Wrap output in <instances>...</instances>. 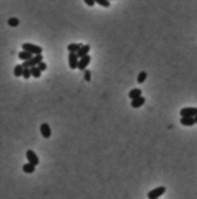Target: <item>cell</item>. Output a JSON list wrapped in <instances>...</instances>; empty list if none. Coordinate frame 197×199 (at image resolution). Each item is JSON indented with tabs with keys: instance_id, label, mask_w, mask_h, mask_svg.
Returning <instances> with one entry per match:
<instances>
[{
	"instance_id": "cell-1",
	"label": "cell",
	"mask_w": 197,
	"mask_h": 199,
	"mask_svg": "<svg viewBox=\"0 0 197 199\" xmlns=\"http://www.w3.org/2000/svg\"><path fill=\"white\" fill-rule=\"evenodd\" d=\"M79 61H80V58L77 55V52H70L68 54V67L71 68V70L79 68Z\"/></svg>"
},
{
	"instance_id": "cell-2",
	"label": "cell",
	"mask_w": 197,
	"mask_h": 199,
	"mask_svg": "<svg viewBox=\"0 0 197 199\" xmlns=\"http://www.w3.org/2000/svg\"><path fill=\"white\" fill-rule=\"evenodd\" d=\"M43 61V57H42V54H37V55H34L31 60H28V61H24L23 65L24 67H36V65H39L40 63Z\"/></svg>"
},
{
	"instance_id": "cell-3",
	"label": "cell",
	"mask_w": 197,
	"mask_h": 199,
	"mask_svg": "<svg viewBox=\"0 0 197 199\" xmlns=\"http://www.w3.org/2000/svg\"><path fill=\"white\" fill-rule=\"evenodd\" d=\"M23 49L24 51L31 52L33 55H37V54H42L43 52V48H40L37 45H33V43H23Z\"/></svg>"
},
{
	"instance_id": "cell-4",
	"label": "cell",
	"mask_w": 197,
	"mask_h": 199,
	"mask_svg": "<svg viewBox=\"0 0 197 199\" xmlns=\"http://www.w3.org/2000/svg\"><path fill=\"white\" fill-rule=\"evenodd\" d=\"M164 192H166V187L160 186V187H156V189H153V190H150L147 196H148V199H156V198H160L162 195H164Z\"/></svg>"
},
{
	"instance_id": "cell-5",
	"label": "cell",
	"mask_w": 197,
	"mask_h": 199,
	"mask_svg": "<svg viewBox=\"0 0 197 199\" xmlns=\"http://www.w3.org/2000/svg\"><path fill=\"white\" fill-rule=\"evenodd\" d=\"M25 158L28 159V162H31L33 165H39V156L36 154V152H33V150H27V153H25Z\"/></svg>"
},
{
	"instance_id": "cell-6",
	"label": "cell",
	"mask_w": 197,
	"mask_h": 199,
	"mask_svg": "<svg viewBox=\"0 0 197 199\" xmlns=\"http://www.w3.org/2000/svg\"><path fill=\"white\" fill-rule=\"evenodd\" d=\"M181 125L184 126H193L196 125V119H194V116H181Z\"/></svg>"
},
{
	"instance_id": "cell-7",
	"label": "cell",
	"mask_w": 197,
	"mask_h": 199,
	"mask_svg": "<svg viewBox=\"0 0 197 199\" xmlns=\"http://www.w3.org/2000/svg\"><path fill=\"white\" fill-rule=\"evenodd\" d=\"M90 61H92V58L89 57V54H88V55H84L83 58H80V61H79V70H82V71H83V70H86V68H88V65L90 64Z\"/></svg>"
},
{
	"instance_id": "cell-8",
	"label": "cell",
	"mask_w": 197,
	"mask_h": 199,
	"mask_svg": "<svg viewBox=\"0 0 197 199\" xmlns=\"http://www.w3.org/2000/svg\"><path fill=\"white\" fill-rule=\"evenodd\" d=\"M181 116H196L197 114V107H184L179 112Z\"/></svg>"
},
{
	"instance_id": "cell-9",
	"label": "cell",
	"mask_w": 197,
	"mask_h": 199,
	"mask_svg": "<svg viewBox=\"0 0 197 199\" xmlns=\"http://www.w3.org/2000/svg\"><path fill=\"white\" fill-rule=\"evenodd\" d=\"M144 104H145V98L142 97V95L138 97V98H135V100H130V106H132L134 108H139V107H142Z\"/></svg>"
},
{
	"instance_id": "cell-10",
	"label": "cell",
	"mask_w": 197,
	"mask_h": 199,
	"mask_svg": "<svg viewBox=\"0 0 197 199\" xmlns=\"http://www.w3.org/2000/svg\"><path fill=\"white\" fill-rule=\"evenodd\" d=\"M40 134L45 137V138H49V137L52 135L51 126L48 125V123H42V125H40Z\"/></svg>"
},
{
	"instance_id": "cell-11",
	"label": "cell",
	"mask_w": 197,
	"mask_h": 199,
	"mask_svg": "<svg viewBox=\"0 0 197 199\" xmlns=\"http://www.w3.org/2000/svg\"><path fill=\"white\" fill-rule=\"evenodd\" d=\"M33 57H34V55L31 54V52L24 51V49L19 52V54H18V58H19V60H23V61H28V60H31Z\"/></svg>"
},
{
	"instance_id": "cell-12",
	"label": "cell",
	"mask_w": 197,
	"mask_h": 199,
	"mask_svg": "<svg viewBox=\"0 0 197 199\" xmlns=\"http://www.w3.org/2000/svg\"><path fill=\"white\" fill-rule=\"evenodd\" d=\"M90 51V46L89 45H82L80 46V49L77 51V55H79V58H83L84 55H88Z\"/></svg>"
},
{
	"instance_id": "cell-13",
	"label": "cell",
	"mask_w": 197,
	"mask_h": 199,
	"mask_svg": "<svg viewBox=\"0 0 197 199\" xmlns=\"http://www.w3.org/2000/svg\"><path fill=\"white\" fill-rule=\"evenodd\" d=\"M23 171L24 172H27V174H33L34 171H36V165H33L31 162H27V164H24Z\"/></svg>"
},
{
	"instance_id": "cell-14",
	"label": "cell",
	"mask_w": 197,
	"mask_h": 199,
	"mask_svg": "<svg viewBox=\"0 0 197 199\" xmlns=\"http://www.w3.org/2000/svg\"><path fill=\"white\" fill-rule=\"evenodd\" d=\"M142 95V91H141L139 88H135V89H130L129 91V98L130 100H135V98L141 97Z\"/></svg>"
},
{
	"instance_id": "cell-15",
	"label": "cell",
	"mask_w": 197,
	"mask_h": 199,
	"mask_svg": "<svg viewBox=\"0 0 197 199\" xmlns=\"http://www.w3.org/2000/svg\"><path fill=\"white\" fill-rule=\"evenodd\" d=\"M23 73H24V65L23 64L15 65V68H13V74H15L17 77H23Z\"/></svg>"
},
{
	"instance_id": "cell-16",
	"label": "cell",
	"mask_w": 197,
	"mask_h": 199,
	"mask_svg": "<svg viewBox=\"0 0 197 199\" xmlns=\"http://www.w3.org/2000/svg\"><path fill=\"white\" fill-rule=\"evenodd\" d=\"M31 74H33V77L39 79L40 76H42V70H40L37 65H36V67H31Z\"/></svg>"
},
{
	"instance_id": "cell-17",
	"label": "cell",
	"mask_w": 197,
	"mask_h": 199,
	"mask_svg": "<svg viewBox=\"0 0 197 199\" xmlns=\"http://www.w3.org/2000/svg\"><path fill=\"white\" fill-rule=\"evenodd\" d=\"M80 46L82 45H79V43H70L67 46V49H68V52H77L80 49Z\"/></svg>"
},
{
	"instance_id": "cell-18",
	"label": "cell",
	"mask_w": 197,
	"mask_h": 199,
	"mask_svg": "<svg viewBox=\"0 0 197 199\" xmlns=\"http://www.w3.org/2000/svg\"><path fill=\"white\" fill-rule=\"evenodd\" d=\"M23 77H24V79H30V77H33V74H31V68H30V67H24Z\"/></svg>"
},
{
	"instance_id": "cell-19",
	"label": "cell",
	"mask_w": 197,
	"mask_h": 199,
	"mask_svg": "<svg viewBox=\"0 0 197 199\" xmlns=\"http://www.w3.org/2000/svg\"><path fill=\"white\" fill-rule=\"evenodd\" d=\"M145 79H147V73L145 71H141L139 74H138V83H144V82H145Z\"/></svg>"
},
{
	"instance_id": "cell-20",
	"label": "cell",
	"mask_w": 197,
	"mask_h": 199,
	"mask_svg": "<svg viewBox=\"0 0 197 199\" xmlns=\"http://www.w3.org/2000/svg\"><path fill=\"white\" fill-rule=\"evenodd\" d=\"M95 2L98 3V5H101L102 8H110V5H111L110 0H95Z\"/></svg>"
},
{
	"instance_id": "cell-21",
	"label": "cell",
	"mask_w": 197,
	"mask_h": 199,
	"mask_svg": "<svg viewBox=\"0 0 197 199\" xmlns=\"http://www.w3.org/2000/svg\"><path fill=\"white\" fill-rule=\"evenodd\" d=\"M8 24H9L11 27H17L18 24H19V19H18V18H11V19L8 21Z\"/></svg>"
},
{
	"instance_id": "cell-22",
	"label": "cell",
	"mask_w": 197,
	"mask_h": 199,
	"mask_svg": "<svg viewBox=\"0 0 197 199\" xmlns=\"http://www.w3.org/2000/svg\"><path fill=\"white\" fill-rule=\"evenodd\" d=\"M90 76H92V73H90L89 70L86 68V70H84V80H86V82H89V80H90Z\"/></svg>"
},
{
	"instance_id": "cell-23",
	"label": "cell",
	"mask_w": 197,
	"mask_h": 199,
	"mask_svg": "<svg viewBox=\"0 0 197 199\" xmlns=\"http://www.w3.org/2000/svg\"><path fill=\"white\" fill-rule=\"evenodd\" d=\"M37 67H39V68H40V70H42V71H45L46 68H48V65H46V64H45V63H43V61H42V63H40V64H39V65H37Z\"/></svg>"
},
{
	"instance_id": "cell-24",
	"label": "cell",
	"mask_w": 197,
	"mask_h": 199,
	"mask_svg": "<svg viewBox=\"0 0 197 199\" xmlns=\"http://www.w3.org/2000/svg\"><path fill=\"white\" fill-rule=\"evenodd\" d=\"M83 2H84V3H86V5H88V6H93V5H95V3H96L95 0H83Z\"/></svg>"
},
{
	"instance_id": "cell-25",
	"label": "cell",
	"mask_w": 197,
	"mask_h": 199,
	"mask_svg": "<svg viewBox=\"0 0 197 199\" xmlns=\"http://www.w3.org/2000/svg\"><path fill=\"white\" fill-rule=\"evenodd\" d=\"M194 119H196V123H197V114H196V116H194Z\"/></svg>"
},
{
	"instance_id": "cell-26",
	"label": "cell",
	"mask_w": 197,
	"mask_h": 199,
	"mask_svg": "<svg viewBox=\"0 0 197 199\" xmlns=\"http://www.w3.org/2000/svg\"><path fill=\"white\" fill-rule=\"evenodd\" d=\"M156 199H159V198H156Z\"/></svg>"
}]
</instances>
